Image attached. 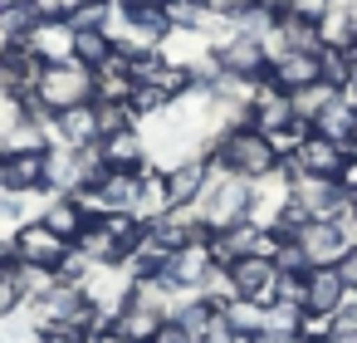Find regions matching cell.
Listing matches in <instances>:
<instances>
[{"label":"cell","mask_w":357,"mask_h":343,"mask_svg":"<svg viewBox=\"0 0 357 343\" xmlns=\"http://www.w3.org/2000/svg\"><path fill=\"white\" fill-rule=\"evenodd\" d=\"M215 167L225 177H240V182L255 187V182L279 172V152L259 128H225L220 143H215Z\"/></svg>","instance_id":"obj_1"},{"label":"cell","mask_w":357,"mask_h":343,"mask_svg":"<svg viewBox=\"0 0 357 343\" xmlns=\"http://www.w3.org/2000/svg\"><path fill=\"white\" fill-rule=\"evenodd\" d=\"M191 206L201 211V226H206V231H230V226L250 221V182L225 177V172L215 167L211 182L201 187V196H196Z\"/></svg>","instance_id":"obj_2"},{"label":"cell","mask_w":357,"mask_h":343,"mask_svg":"<svg viewBox=\"0 0 357 343\" xmlns=\"http://www.w3.org/2000/svg\"><path fill=\"white\" fill-rule=\"evenodd\" d=\"M35 98H40L50 113H64V108H79V103H93V74H89L84 64H74V59H64V64H45Z\"/></svg>","instance_id":"obj_3"},{"label":"cell","mask_w":357,"mask_h":343,"mask_svg":"<svg viewBox=\"0 0 357 343\" xmlns=\"http://www.w3.org/2000/svg\"><path fill=\"white\" fill-rule=\"evenodd\" d=\"M357 157L347 152V147H337V143H328V138H303L279 167L289 172V177H323V182H342L347 177V167H352Z\"/></svg>","instance_id":"obj_4"},{"label":"cell","mask_w":357,"mask_h":343,"mask_svg":"<svg viewBox=\"0 0 357 343\" xmlns=\"http://www.w3.org/2000/svg\"><path fill=\"white\" fill-rule=\"evenodd\" d=\"M74 255V245H64L54 231H45L40 221H25V226H15V235H10V260L15 265H30V270H59L64 260Z\"/></svg>","instance_id":"obj_5"},{"label":"cell","mask_w":357,"mask_h":343,"mask_svg":"<svg viewBox=\"0 0 357 343\" xmlns=\"http://www.w3.org/2000/svg\"><path fill=\"white\" fill-rule=\"evenodd\" d=\"M215 54V64H220V74H230V79H245V84H259V79H269V45L259 40V35H230L220 50H211Z\"/></svg>","instance_id":"obj_6"},{"label":"cell","mask_w":357,"mask_h":343,"mask_svg":"<svg viewBox=\"0 0 357 343\" xmlns=\"http://www.w3.org/2000/svg\"><path fill=\"white\" fill-rule=\"evenodd\" d=\"M289 201L303 206L308 221H337L347 216V187L342 182H323V177H289Z\"/></svg>","instance_id":"obj_7"},{"label":"cell","mask_w":357,"mask_h":343,"mask_svg":"<svg viewBox=\"0 0 357 343\" xmlns=\"http://www.w3.org/2000/svg\"><path fill=\"white\" fill-rule=\"evenodd\" d=\"M230 289H235V299H250V304H274V289H279V270H274V260H264V255H240L230 270Z\"/></svg>","instance_id":"obj_8"},{"label":"cell","mask_w":357,"mask_h":343,"mask_svg":"<svg viewBox=\"0 0 357 343\" xmlns=\"http://www.w3.org/2000/svg\"><path fill=\"white\" fill-rule=\"evenodd\" d=\"M211 255H206V240H191V245H181V250H172V260H167V270H162V284H172L176 294H201L206 289V279H211Z\"/></svg>","instance_id":"obj_9"},{"label":"cell","mask_w":357,"mask_h":343,"mask_svg":"<svg viewBox=\"0 0 357 343\" xmlns=\"http://www.w3.org/2000/svg\"><path fill=\"white\" fill-rule=\"evenodd\" d=\"M54 147V143H50ZM50 147H6L10 162V191L30 196V191H54L50 187Z\"/></svg>","instance_id":"obj_10"},{"label":"cell","mask_w":357,"mask_h":343,"mask_svg":"<svg viewBox=\"0 0 357 343\" xmlns=\"http://www.w3.org/2000/svg\"><path fill=\"white\" fill-rule=\"evenodd\" d=\"M347 299V284L337 275V265H313L303 275V314H318V319H333Z\"/></svg>","instance_id":"obj_11"},{"label":"cell","mask_w":357,"mask_h":343,"mask_svg":"<svg viewBox=\"0 0 357 343\" xmlns=\"http://www.w3.org/2000/svg\"><path fill=\"white\" fill-rule=\"evenodd\" d=\"M45 74V59L30 45H10L6 59H0V94H15V98H35Z\"/></svg>","instance_id":"obj_12"},{"label":"cell","mask_w":357,"mask_h":343,"mask_svg":"<svg viewBox=\"0 0 357 343\" xmlns=\"http://www.w3.org/2000/svg\"><path fill=\"white\" fill-rule=\"evenodd\" d=\"M35 221H40L45 231H54L64 245H79V235H84V226H89L93 216L84 211V201H79L74 191H59V196H50V201H45V211H40Z\"/></svg>","instance_id":"obj_13"},{"label":"cell","mask_w":357,"mask_h":343,"mask_svg":"<svg viewBox=\"0 0 357 343\" xmlns=\"http://www.w3.org/2000/svg\"><path fill=\"white\" fill-rule=\"evenodd\" d=\"M294 240L303 245V255H308L313 265H337V260L347 255V235H342L337 221H308Z\"/></svg>","instance_id":"obj_14"},{"label":"cell","mask_w":357,"mask_h":343,"mask_svg":"<svg viewBox=\"0 0 357 343\" xmlns=\"http://www.w3.org/2000/svg\"><path fill=\"white\" fill-rule=\"evenodd\" d=\"M211 172H215V157H186V162L167 167V196H172V206H191L201 196V187L211 182Z\"/></svg>","instance_id":"obj_15"},{"label":"cell","mask_w":357,"mask_h":343,"mask_svg":"<svg viewBox=\"0 0 357 343\" xmlns=\"http://www.w3.org/2000/svg\"><path fill=\"white\" fill-rule=\"evenodd\" d=\"M30 50H35L45 64L74 59V30H69V20H64V15H45V20L35 25V35H30Z\"/></svg>","instance_id":"obj_16"},{"label":"cell","mask_w":357,"mask_h":343,"mask_svg":"<svg viewBox=\"0 0 357 343\" xmlns=\"http://www.w3.org/2000/svg\"><path fill=\"white\" fill-rule=\"evenodd\" d=\"M54 138H59V147H93V143H98L93 103H79V108L54 113Z\"/></svg>","instance_id":"obj_17"},{"label":"cell","mask_w":357,"mask_h":343,"mask_svg":"<svg viewBox=\"0 0 357 343\" xmlns=\"http://www.w3.org/2000/svg\"><path fill=\"white\" fill-rule=\"evenodd\" d=\"M98 147H103L108 172H142V167H147V138H142L137 128H128V133H118V138H103Z\"/></svg>","instance_id":"obj_18"},{"label":"cell","mask_w":357,"mask_h":343,"mask_svg":"<svg viewBox=\"0 0 357 343\" xmlns=\"http://www.w3.org/2000/svg\"><path fill=\"white\" fill-rule=\"evenodd\" d=\"M308 133H313V138H328V143H337V147L352 152V147H357V108L337 94V103H333L328 113H318V123H313Z\"/></svg>","instance_id":"obj_19"},{"label":"cell","mask_w":357,"mask_h":343,"mask_svg":"<svg viewBox=\"0 0 357 343\" xmlns=\"http://www.w3.org/2000/svg\"><path fill=\"white\" fill-rule=\"evenodd\" d=\"M40 20H45L40 0H10V6H0V40L6 45H30Z\"/></svg>","instance_id":"obj_20"},{"label":"cell","mask_w":357,"mask_h":343,"mask_svg":"<svg viewBox=\"0 0 357 343\" xmlns=\"http://www.w3.org/2000/svg\"><path fill=\"white\" fill-rule=\"evenodd\" d=\"M132 79H128V54H113L103 69H93V103H128Z\"/></svg>","instance_id":"obj_21"},{"label":"cell","mask_w":357,"mask_h":343,"mask_svg":"<svg viewBox=\"0 0 357 343\" xmlns=\"http://www.w3.org/2000/svg\"><path fill=\"white\" fill-rule=\"evenodd\" d=\"M333 103H337V89L323 84V79H318V84H303V89L289 94V113H294V123H308V128H313L318 113H328Z\"/></svg>","instance_id":"obj_22"},{"label":"cell","mask_w":357,"mask_h":343,"mask_svg":"<svg viewBox=\"0 0 357 343\" xmlns=\"http://www.w3.org/2000/svg\"><path fill=\"white\" fill-rule=\"evenodd\" d=\"M318 40H323V50H347V54H357V20H352V10L333 6V10L318 20Z\"/></svg>","instance_id":"obj_23"},{"label":"cell","mask_w":357,"mask_h":343,"mask_svg":"<svg viewBox=\"0 0 357 343\" xmlns=\"http://www.w3.org/2000/svg\"><path fill=\"white\" fill-rule=\"evenodd\" d=\"M274 35H279V50H298V54H318L323 40H318V25L298 20V15H279L274 20Z\"/></svg>","instance_id":"obj_24"},{"label":"cell","mask_w":357,"mask_h":343,"mask_svg":"<svg viewBox=\"0 0 357 343\" xmlns=\"http://www.w3.org/2000/svg\"><path fill=\"white\" fill-rule=\"evenodd\" d=\"M157 314H142V309H118L113 314V328L108 333H118L123 343H152V333H157Z\"/></svg>","instance_id":"obj_25"},{"label":"cell","mask_w":357,"mask_h":343,"mask_svg":"<svg viewBox=\"0 0 357 343\" xmlns=\"http://www.w3.org/2000/svg\"><path fill=\"white\" fill-rule=\"evenodd\" d=\"M318 79L333 84L337 94L352 89V54L347 50H318Z\"/></svg>","instance_id":"obj_26"},{"label":"cell","mask_w":357,"mask_h":343,"mask_svg":"<svg viewBox=\"0 0 357 343\" xmlns=\"http://www.w3.org/2000/svg\"><path fill=\"white\" fill-rule=\"evenodd\" d=\"M220 314H225V319H230L240 333H250V338H255L259 328H269V319H264V304H250V299H230Z\"/></svg>","instance_id":"obj_27"},{"label":"cell","mask_w":357,"mask_h":343,"mask_svg":"<svg viewBox=\"0 0 357 343\" xmlns=\"http://www.w3.org/2000/svg\"><path fill=\"white\" fill-rule=\"evenodd\" d=\"M93 118H98V143L132 128V108L128 103H93Z\"/></svg>","instance_id":"obj_28"},{"label":"cell","mask_w":357,"mask_h":343,"mask_svg":"<svg viewBox=\"0 0 357 343\" xmlns=\"http://www.w3.org/2000/svg\"><path fill=\"white\" fill-rule=\"evenodd\" d=\"M25 304V289H20V275H15V260L0 265V323L15 319V309Z\"/></svg>","instance_id":"obj_29"},{"label":"cell","mask_w":357,"mask_h":343,"mask_svg":"<svg viewBox=\"0 0 357 343\" xmlns=\"http://www.w3.org/2000/svg\"><path fill=\"white\" fill-rule=\"evenodd\" d=\"M25 128V98L0 94V147H10V138Z\"/></svg>","instance_id":"obj_30"},{"label":"cell","mask_w":357,"mask_h":343,"mask_svg":"<svg viewBox=\"0 0 357 343\" xmlns=\"http://www.w3.org/2000/svg\"><path fill=\"white\" fill-rule=\"evenodd\" d=\"M206 255H211L215 270H230V265L240 260V245H235L230 231H206Z\"/></svg>","instance_id":"obj_31"},{"label":"cell","mask_w":357,"mask_h":343,"mask_svg":"<svg viewBox=\"0 0 357 343\" xmlns=\"http://www.w3.org/2000/svg\"><path fill=\"white\" fill-rule=\"evenodd\" d=\"M172 98L157 89V84H137L132 89V98H128V108H132V118H152V113H162Z\"/></svg>","instance_id":"obj_32"},{"label":"cell","mask_w":357,"mask_h":343,"mask_svg":"<svg viewBox=\"0 0 357 343\" xmlns=\"http://www.w3.org/2000/svg\"><path fill=\"white\" fill-rule=\"evenodd\" d=\"M274 270H279V275H308L313 260L303 255L298 240H279V250H274Z\"/></svg>","instance_id":"obj_33"},{"label":"cell","mask_w":357,"mask_h":343,"mask_svg":"<svg viewBox=\"0 0 357 343\" xmlns=\"http://www.w3.org/2000/svg\"><path fill=\"white\" fill-rule=\"evenodd\" d=\"M264 319H269V328H279V333H298V323H303V309H298V304H284V299H274V304L264 309Z\"/></svg>","instance_id":"obj_34"},{"label":"cell","mask_w":357,"mask_h":343,"mask_svg":"<svg viewBox=\"0 0 357 343\" xmlns=\"http://www.w3.org/2000/svg\"><path fill=\"white\" fill-rule=\"evenodd\" d=\"M201 343H250V333H240V328L220 314V319H211V328L201 333Z\"/></svg>","instance_id":"obj_35"},{"label":"cell","mask_w":357,"mask_h":343,"mask_svg":"<svg viewBox=\"0 0 357 343\" xmlns=\"http://www.w3.org/2000/svg\"><path fill=\"white\" fill-rule=\"evenodd\" d=\"M152 343H196V333H191V328H186L176 314H172V319H162V323H157Z\"/></svg>","instance_id":"obj_36"},{"label":"cell","mask_w":357,"mask_h":343,"mask_svg":"<svg viewBox=\"0 0 357 343\" xmlns=\"http://www.w3.org/2000/svg\"><path fill=\"white\" fill-rule=\"evenodd\" d=\"M206 15H220V20H240L245 10H255V0H201Z\"/></svg>","instance_id":"obj_37"},{"label":"cell","mask_w":357,"mask_h":343,"mask_svg":"<svg viewBox=\"0 0 357 343\" xmlns=\"http://www.w3.org/2000/svg\"><path fill=\"white\" fill-rule=\"evenodd\" d=\"M328 10H333V0H289V10H284V15H298V20L318 25Z\"/></svg>","instance_id":"obj_38"},{"label":"cell","mask_w":357,"mask_h":343,"mask_svg":"<svg viewBox=\"0 0 357 343\" xmlns=\"http://www.w3.org/2000/svg\"><path fill=\"white\" fill-rule=\"evenodd\" d=\"M274 299H284V304H298V309H303V275H279Z\"/></svg>","instance_id":"obj_39"},{"label":"cell","mask_w":357,"mask_h":343,"mask_svg":"<svg viewBox=\"0 0 357 343\" xmlns=\"http://www.w3.org/2000/svg\"><path fill=\"white\" fill-rule=\"evenodd\" d=\"M337 275H342V284L357 294V245H347V255L337 260Z\"/></svg>","instance_id":"obj_40"},{"label":"cell","mask_w":357,"mask_h":343,"mask_svg":"<svg viewBox=\"0 0 357 343\" xmlns=\"http://www.w3.org/2000/svg\"><path fill=\"white\" fill-rule=\"evenodd\" d=\"M255 10H259V15H269V20H279V15L289 10V0H255Z\"/></svg>","instance_id":"obj_41"},{"label":"cell","mask_w":357,"mask_h":343,"mask_svg":"<svg viewBox=\"0 0 357 343\" xmlns=\"http://www.w3.org/2000/svg\"><path fill=\"white\" fill-rule=\"evenodd\" d=\"M142 6H162L167 10V0H123V10H142Z\"/></svg>","instance_id":"obj_42"},{"label":"cell","mask_w":357,"mask_h":343,"mask_svg":"<svg viewBox=\"0 0 357 343\" xmlns=\"http://www.w3.org/2000/svg\"><path fill=\"white\" fill-rule=\"evenodd\" d=\"M84 343H123L118 333H93V338H84Z\"/></svg>","instance_id":"obj_43"},{"label":"cell","mask_w":357,"mask_h":343,"mask_svg":"<svg viewBox=\"0 0 357 343\" xmlns=\"http://www.w3.org/2000/svg\"><path fill=\"white\" fill-rule=\"evenodd\" d=\"M0 6H6V0H0Z\"/></svg>","instance_id":"obj_44"}]
</instances>
